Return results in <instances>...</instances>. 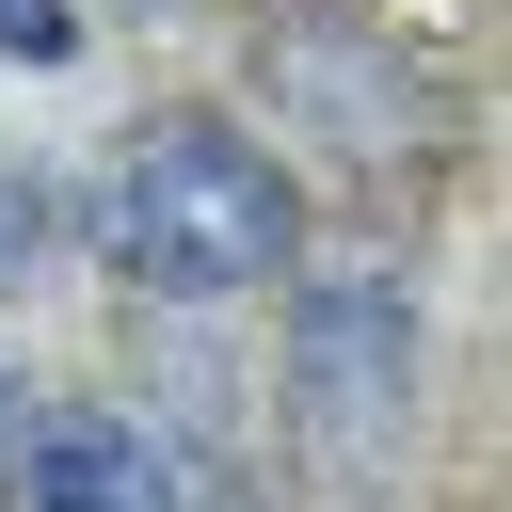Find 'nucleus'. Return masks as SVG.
Returning <instances> with one entry per match:
<instances>
[{
    "label": "nucleus",
    "instance_id": "4",
    "mask_svg": "<svg viewBox=\"0 0 512 512\" xmlns=\"http://www.w3.org/2000/svg\"><path fill=\"white\" fill-rule=\"evenodd\" d=\"M16 512H192V464L176 432L112 416V400H32V448H16Z\"/></svg>",
    "mask_w": 512,
    "mask_h": 512
},
{
    "label": "nucleus",
    "instance_id": "6",
    "mask_svg": "<svg viewBox=\"0 0 512 512\" xmlns=\"http://www.w3.org/2000/svg\"><path fill=\"white\" fill-rule=\"evenodd\" d=\"M80 48V0H0V64H64Z\"/></svg>",
    "mask_w": 512,
    "mask_h": 512
},
{
    "label": "nucleus",
    "instance_id": "7",
    "mask_svg": "<svg viewBox=\"0 0 512 512\" xmlns=\"http://www.w3.org/2000/svg\"><path fill=\"white\" fill-rule=\"evenodd\" d=\"M16 448H32V368L0 352V512H16Z\"/></svg>",
    "mask_w": 512,
    "mask_h": 512
},
{
    "label": "nucleus",
    "instance_id": "3",
    "mask_svg": "<svg viewBox=\"0 0 512 512\" xmlns=\"http://www.w3.org/2000/svg\"><path fill=\"white\" fill-rule=\"evenodd\" d=\"M256 96H272V128H304L336 176H400L416 128H432V112H416V64H400L368 16H320V0L256 32Z\"/></svg>",
    "mask_w": 512,
    "mask_h": 512
},
{
    "label": "nucleus",
    "instance_id": "5",
    "mask_svg": "<svg viewBox=\"0 0 512 512\" xmlns=\"http://www.w3.org/2000/svg\"><path fill=\"white\" fill-rule=\"evenodd\" d=\"M32 256H48V176H32L16 144H0V288H16Z\"/></svg>",
    "mask_w": 512,
    "mask_h": 512
},
{
    "label": "nucleus",
    "instance_id": "1",
    "mask_svg": "<svg viewBox=\"0 0 512 512\" xmlns=\"http://www.w3.org/2000/svg\"><path fill=\"white\" fill-rule=\"evenodd\" d=\"M304 256V192L272 144H240L224 112H160L112 176V272L144 304H240Z\"/></svg>",
    "mask_w": 512,
    "mask_h": 512
},
{
    "label": "nucleus",
    "instance_id": "2",
    "mask_svg": "<svg viewBox=\"0 0 512 512\" xmlns=\"http://www.w3.org/2000/svg\"><path fill=\"white\" fill-rule=\"evenodd\" d=\"M288 432L320 480H384L416 432V288L384 256H336L288 288Z\"/></svg>",
    "mask_w": 512,
    "mask_h": 512
}]
</instances>
